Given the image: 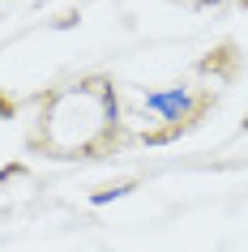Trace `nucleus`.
<instances>
[{"label": "nucleus", "mask_w": 248, "mask_h": 252, "mask_svg": "<svg viewBox=\"0 0 248 252\" xmlns=\"http://www.w3.org/2000/svg\"><path fill=\"white\" fill-rule=\"evenodd\" d=\"M124 192H133V180H129V184H116V188H103V192H94V205H107V201H120V197H124Z\"/></svg>", "instance_id": "nucleus-2"}, {"label": "nucleus", "mask_w": 248, "mask_h": 252, "mask_svg": "<svg viewBox=\"0 0 248 252\" xmlns=\"http://www.w3.org/2000/svg\"><path fill=\"white\" fill-rule=\"evenodd\" d=\"M197 98L193 90H184V86H171V90H154L145 94V111H154V116H163L167 124H188V120L197 116Z\"/></svg>", "instance_id": "nucleus-1"}]
</instances>
